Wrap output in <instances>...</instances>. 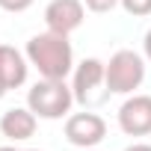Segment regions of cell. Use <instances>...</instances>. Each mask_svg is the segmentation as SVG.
Returning <instances> with one entry per match:
<instances>
[{
  "mask_svg": "<svg viewBox=\"0 0 151 151\" xmlns=\"http://www.w3.org/2000/svg\"><path fill=\"white\" fill-rule=\"evenodd\" d=\"M27 59L30 65H36V71L45 80H65L74 65V53H71V42L68 36L59 33H39L27 42Z\"/></svg>",
  "mask_w": 151,
  "mask_h": 151,
  "instance_id": "obj_1",
  "label": "cell"
},
{
  "mask_svg": "<svg viewBox=\"0 0 151 151\" xmlns=\"http://www.w3.org/2000/svg\"><path fill=\"white\" fill-rule=\"evenodd\" d=\"M74 104V89L65 86V80H42L27 92V107L39 119H62L68 116Z\"/></svg>",
  "mask_w": 151,
  "mask_h": 151,
  "instance_id": "obj_2",
  "label": "cell"
},
{
  "mask_svg": "<svg viewBox=\"0 0 151 151\" xmlns=\"http://www.w3.org/2000/svg\"><path fill=\"white\" fill-rule=\"evenodd\" d=\"M145 80V62L136 50H116L107 62V92L127 95Z\"/></svg>",
  "mask_w": 151,
  "mask_h": 151,
  "instance_id": "obj_3",
  "label": "cell"
},
{
  "mask_svg": "<svg viewBox=\"0 0 151 151\" xmlns=\"http://www.w3.org/2000/svg\"><path fill=\"white\" fill-rule=\"evenodd\" d=\"M65 136L77 148H95L107 136V122L95 113H74L65 122Z\"/></svg>",
  "mask_w": 151,
  "mask_h": 151,
  "instance_id": "obj_4",
  "label": "cell"
},
{
  "mask_svg": "<svg viewBox=\"0 0 151 151\" xmlns=\"http://www.w3.org/2000/svg\"><path fill=\"white\" fill-rule=\"evenodd\" d=\"M45 24L50 33L68 36L83 24V0H50L45 9Z\"/></svg>",
  "mask_w": 151,
  "mask_h": 151,
  "instance_id": "obj_5",
  "label": "cell"
},
{
  "mask_svg": "<svg viewBox=\"0 0 151 151\" xmlns=\"http://www.w3.org/2000/svg\"><path fill=\"white\" fill-rule=\"evenodd\" d=\"M119 127L127 136L151 133V95H133L119 110Z\"/></svg>",
  "mask_w": 151,
  "mask_h": 151,
  "instance_id": "obj_6",
  "label": "cell"
},
{
  "mask_svg": "<svg viewBox=\"0 0 151 151\" xmlns=\"http://www.w3.org/2000/svg\"><path fill=\"white\" fill-rule=\"evenodd\" d=\"M107 86V65L101 59H83L77 65V71H74V98H77L80 104H92L95 101V89L98 86Z\"/></svg>",
  "mask_w": 151,
  "mask_h": 151,
  "instance_id": "obj_7",
  "label": "cell"
},
{
  "mask_svg": "<svg viewBox=\"0 0 151 151\" xmlns=\"http://www.w3.org/2000/svg\"><path fill=\"white\" fill-rule=\"evenodd\" d=\"M36 113L27 107H15V110H6L3 119H0V133L12 142H21V139H30L36 133Z\"/></svg>",
  "mask_w": 151,
  "mask_h": 151,
  "instance_id": "obj_8",
  "label": "cell"
},
{
  "mask_svg": "<svg viewBox=\"0 0 151 151\" xmlns=\"http://www.w3.org/2000/svg\"><path fill=\"white\" fill-rule=\"evenodd\" d=\"M0 77L6 80L9 89H15V86H21L27 80V62L9 45H0Z\"/></svg>",
  "mask_w": 151,
  "mask_h": 151,
  "instance_id": "obj_9",
  "label": "cell"
},
{
  "mask_svg": "<svg viewBox=\"0 0 151 151\" xmlns=\"http://www.w3.org/2000/svg\"><path fill=\"white\" fill-rule=\"evenodd\" d=\"M119 3L124 6V12H127V15H136V18L151 15V0H119Z\"/></svg>",
  "mask_w": 151,
  "mask_h": 151,
  "instance_id": "obj_10",
  "label": "cell"
},
{
  "mask_svg": "<svg viewBox=\"0 0 151 151\" xmlns=\"http://www.w3.org/2000/svg\"><path fill=\"white\" fill-rule=\"evenodd\" d=\"M33 6V0H0V9H6V12H24Z\"/></svg>",
  "mask_w": 151,
  "mask_h": 151,
  "instance_id": "obj_11",
  "label": "cell"
},
{
  "mask_svg": "<svg viewBox=\"0 0 151 151\" xmlns=\"http://www.w3.org/2000/svg\"><path fill=\"white\" fill-rule=\"evenodd\" d=\"M116 3H119V0H83V6L92 9V12H110Z\"/></svg>",
  "mask_w": 151,
  "mask_h": 151,
  "instance_id": "obj_12",
  "label": "cell"
},
{
  "mask_svg": "<svg viewBox=\"0 0 151 151\" xmlns=\"http://www.w3.org/2000/svg\"><path fill=\"white\" fill-rule=\"evenodd\" d=\"M124 151H151V145H145V142H136V145H130V148H124Z\"/></svg>",
  "mask_w": 151,
  "mask_h": 151,
  "instance_id": "obj_13",
  "label": "cell"
},
{
  "mask_svg": "<svg viewBox=\"0 0 151 151\" xmlns=\"http://www.w3.org/2000/svg\"><path fill=\"white\" fill-rule=\"evenodd\" d=\"M145 56H148V59H151V30H148V33H145Z\"/></svg>",
  "mask_w": 151,
  "mask_h": 151,
  "instance_id": "obj_14",
  "label": "cell"
},
{
  "mask_svg": "<svg viewBox=\"0 0 151 151\" xmlns=\"http://www.w3.org/2000/svg\"><path fill=\"white\" fill-rule=\"evenodd\" d=\"M6 92H9V86H6V80H3V77H0V98H3Z\"/></svg>",
  "mask_w": 151,
  "mask_h": 151,
  "instance_id": "obj_15",
  "label": "cell"
},
{
  "mask_svg": "<svg viewBox=\"0 0 151 151\" xmlns=\"http://www.w3.org/2000/svg\"><path fill=\"white\" fill-rule=\"evenodd\" d=\"M0 151H21V148H12V145H3V148H0Z\"/></svg>",
  "mask_w": 151,
  "mask_h": 151,
  "instance_id": "obj_16",
  "label": "cell"
},
{
  "mask_svg": "<svg viewBox=\"0 0 151 151\" xmlns=\"http://www.w3.org/2000/svg\"><path fill=\"white\" fill-rule=\"evenodd\" d=\"M86 151H89V148H86Z\"/></svg>",
  "mask_w": 151,
  "mask_h": 151,
  "instance_id": "obj_17",
  "label": "cell"
}]
</instances>
